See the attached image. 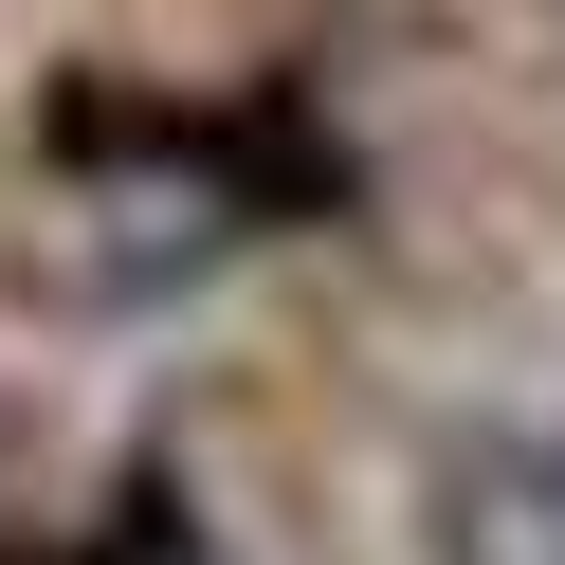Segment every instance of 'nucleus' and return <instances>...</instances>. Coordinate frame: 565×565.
<instances>
[{"instance_id":"nucleus-1","label":"nucleus","mask_w":565,"mask_h":565,"mask_svg":"<svg viewBox=\"0 0 565 565\" xmlns=\"http://www.w3.org/2000/svg\"><path fill=\"white\" fill-rule=\"evenodd\" d=\"M419 547H438V565H565V438H547V419H475V438H438Z\"/></svg>"}]
</instances>
